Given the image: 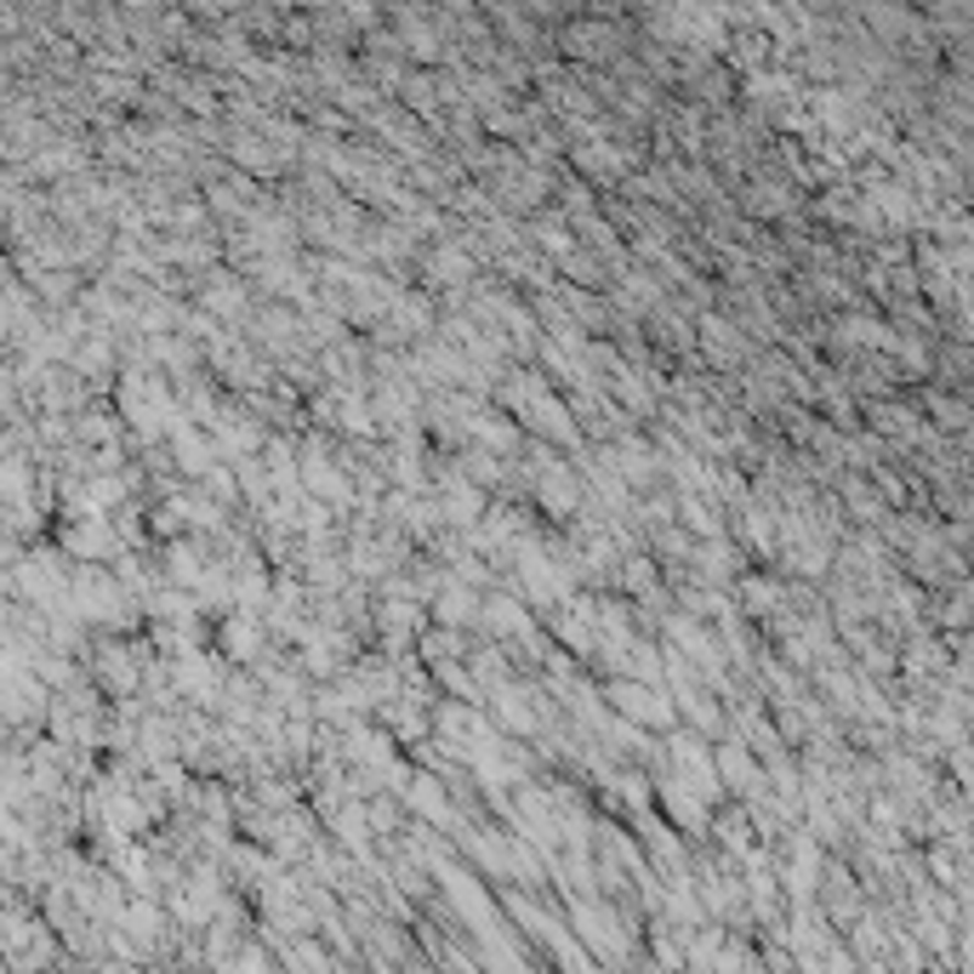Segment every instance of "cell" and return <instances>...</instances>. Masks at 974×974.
<instances>
[{
	"label": "cell",
	"instance_id": "obj_7",
	"mask_svg": "<svg viewBox=\"0 0 974 974\" xmlns=\"http://www.w3.org/2000/svg\"><path fill=\"white\" fill-rule=\"evenodd\" d=\"M719 832H724V843H730V855H753V821H746L741 809L719 816Z\"/></svg>",
	"mask_w": 974,
	"mask_h": 974
},
{
	"label": "cell",
	"instance_id": "obj_8",
	"mask_svg": "<svg viewBox=\"0 0 974 974\" xmlns=\"http://www.w3.org/2000/svg\"><path fill=\"white\" fill-rule=\"evenodd\" d=\"M484 610H491V615H484V622H491L496 633H525V627H530V615H525V610H518L513 599H491V604H484Z\"/></svg>",
	"mask_w": 974,
	"mask_h": 974
},
{
	"label": "cell",
	"instance_id": "obj_1",
	"mask_svg": "<svg viewBox=\"0 0 974 974\" xmlns=\"http://www.w3.org/2000/svg\"><path fill=\"white\" fill-rule=\"evenodd\" d=\"M610 707L622 712L627 724H656V730H667V724H672V712H678L672 696H661L656 685H649V678H627V672L610 685Z\"/></svg>",
	"mask_w": 974,
	"mask_h": 974
},
{
	"label": "cell",
	"instance_id": "obj_4",
	"mask_svg": "<svg viewBox=\"0 0 974 974\" xmlns=\"http://www.w3.org/2000/svg\"><path fill=\"white\" fill-rule=\"evenodd\" d=\"M672 701H678V707H685V712H690V719H696V724H701L707 735H712V730H719V707H712V701H707V690H696V685H690V678H678V690H672Z\"/></svg>",
	"mask_w": 974,
	"mask_h": 974
},
{
	"label": "cell",
	"instance_id": "obj_6",
	"mask_svg": "<svg viewBox=\"0 0 974 974\" xmlns=\"http://www.w3.org/2000/svg\"><path fill=\"white\" fill-rule=\"evenodd\" d=\"M434 610H439V627H462V622H468V615H479V604H473V593H462V588H450V593H445V599H439Z\"/></svg>",
	"mask_w": 974,
	"mask_h": 974
},
{
	"label": "cell",
	"instance_id": "obj_5",
	"mask_svg": "<svg viewBox=\"0 0 974 974\" xmlns=\"http://www.w3.org/2000/svg\"><path fill=\"white\" fill-rule=\"evenodd\" d=\"M496 719L507 724V730H536V719H530V707H525V690H496Z\"/></svg>",
	"mask_w": 974,
	"mask_h": 974
},
{
	"label": "cell",
	"instance_id": "obj_3",
	"mask_svg": "<svg viewBox=\"0 0 974 974\" xmlns=\"http://www.w3.org/2000/svg\"><path fill=\"white\" fill-rule=\"evenodd\" d=\"M536 484H541V502H547V513H559V518H565V513L576 507V479H570L565 468H547Z\"/></svg>",
	"mask_w": 974,
	"mask_h": 974
},
{
	"label": "cell",
	"instance_id": "obj_2",
	"mask_svg": "<svg viewBox=\"0 0 974 974\" xmlns=\"http://www.w3.org/2000/svg\"><path fill=\"white\" fill-rule=\"evenodd\" d=\"M719 769H724V781L741 787L746 798H764V792H769V781L758 775V764L746 758V746H719Z\"/></svg>",
	"mask_w": 974,
	"mask_h": 974
}]
</instances>
